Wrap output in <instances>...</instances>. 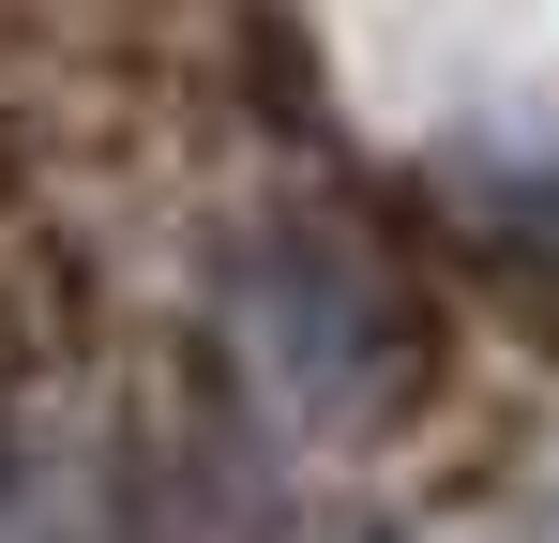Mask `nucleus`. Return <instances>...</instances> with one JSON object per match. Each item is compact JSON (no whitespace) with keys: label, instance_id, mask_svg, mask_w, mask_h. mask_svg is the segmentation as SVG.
<instances>
[{"label":"nucleus","instance_id":"nucleus-1","mask_svg":"<svg viewBox=\"0 0 559 543\" xmlns=\"http://www.w3.org/2000/svg\"><path fill=\"white\" fill-rule=\"evenodd\" d=\"M242 317H258V362L302 423H378L424 377V317L348 227H273L242 272Z\"/></svg>","mask_w":559,"mask_h":543}]
</instances>
